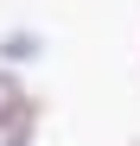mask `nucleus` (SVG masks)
Segmentation results:
<instances>
[{"instance_id": "obj_1", "label": "nucleus", "mask_w": 140, "mask_h": 146, "mask_svg": "<svg viewBox=\"0 0 140 146\" xmlns=\"http://www.w3.org/2000/svg\"><path fill=\"white\" fill-rule=\"evenodd\" d=\"M32 127H38V102L26 95V83L13 70H0V140L7 133H32Z\"/></svg>"}, {"instance_id": "obj_2", "label": "nucleus", "mask_w": 140, "mask_h": 146, "mask_svg": "<svg viewBox=\"0 0 140 146\" xmlns=\"http://www.w3.org/2000/svg\"><path fill=\"white\" fill-rule=\"evenodd\" d=\"M38 51H45L38 32H7V38H0V57H7V64H26V57H38Z\"/></svg>"}, {"instance_id": "obj_3", "label": "nucleus", "mask_w": 140, "mask_h": 146, "mask_svg": "<svg viewBox=\"0 0 140 146\" xmlns=\"http://www.w3.org/2000/svg\"><path fill=\"white\" fill-rule=\"evenodd\" d=\"M134 146H140V140H134Z\"/></svg>"}]
</instances>
